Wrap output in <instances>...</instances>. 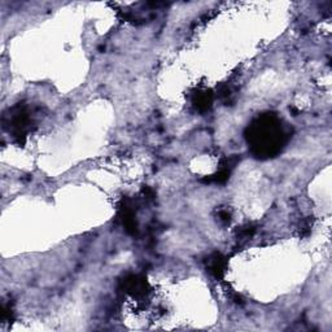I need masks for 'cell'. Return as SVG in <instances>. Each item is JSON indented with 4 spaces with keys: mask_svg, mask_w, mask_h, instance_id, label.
Returning a JSON list of instances; mask_svg holds the SVG:
<instances>
[{
    "mask_svg": "<svg viewBox=\"0 0 332 332\" xmlns=\"http://www.w3.org/2000/svg\"><path fill=\"white\" fill-rule=\"evenodd\" d=\"M288 136L282 121L272 113L256 118L245 132L251 152L257 158L275 157L286 146Z\"/></svg>",
    "mask_w": 332,
    "mask_h": 332,
    "instance_id": "1",
    "label": "cell"
},
{
    "mask_svg": "<svg viewBox=\"0 0 332 332\" xmlns=\"http://www.w3.org/2000/svg\"><path fill=\"white\" fill-rule=\"evenodd\" d=\"M208 270L210 271V274L215 278H222L225 274V270H226V258L220 253H214L212 257L209 258V262H208Z\"/></svg>",
    "mask_w": 332,
    "mask_h": 332,
    "instance_id": "2",
    "label": "cell"
},
{
    "mask_svg": "<svg viewBox=\"0 0 332 332\" xmlns=\"http://www.w3.org/2000/svg\"><path fill=\"white\" fill-rule=\"evenodd\" d=\"M193 104L200 112H205L212 106V94L208 92H198L193 98Z\"/></svg>",
    "mask_w": 332,
    "mask_h": 332,
    "instance_id": "3",
    "label": "cell"
},
{
    "mask_svg": "<svg viewBox=\"0 0 332 332\" xmlns=\"http://www.w3.org/2000/svg\"><path fill=\"white\" fill-rule=\"evenodd\" d=\"M219 217H220V220H224V222H230L229 212H220Z\"/></svg>",
    "mask_w": 332,
    "mask_h": 332,
    "instance_id": "4",
    "label": "cell"
}]
</instances>
